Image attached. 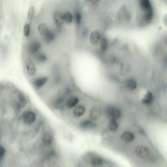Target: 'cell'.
Instances as JSON below:
<instances>
[{"mask_svg": "<svg viewBox=\"0 0 167 167\" xmlns=\"http://www.w3.org/2000/svg\"><path fill=\"white\" fill-rule=\"evenodd\" d=\"M78 102H79V99L78 97L75 96L70 97L67 101V106L69 108H73L77 106L78 103Z\"/></svg>", "mask_w": 167, "mask_h": 167, "instance_id": "obj_17", "label": "cell"}, {"mask_svg": "<svg viewBox=\"0 0 167 167\" xmlns=\"http://www.w3.org/2000/svg\"><path fill=\"white\" fill-rule=\"evenodd\" d=\"M90 164L92 167H102L103 165V159L99 156H94L91 159Z\"/></svg>", "mask_w": 167, "mask_h": 167, "instance_id": "obj_13", "label": "cell"}, {"mask_svg": "<svg viewBox=\"0 0 167 167\" xmlns=\"http://www.w3.org/2000/svg\"><path fill=\"white\" fill-rule=\"evenodd\" d=\"M121 139L127 143H131L135 138V135L132 132L130 131H125L122 133L121 136Z\"/></svg>", "mask_w": 167, "mask_h": 167, "instance_id": "obj_9", "label": "cell"}, {"mask_svg": "<svg viewBox=\"0 0 167 167\" xmlns=\"http://www.w3.org/2000/svg\"><path fill=\"white\" fill-rule=\"evenodd\" d=\"M86 108L84 106H79L76 107L75 108L74 110L73 111V115L75 117H82L85 113Z\"/></svg>", "mask_w": 167, "mask_h": 167, "instance_id": "obj_14", "label": "cell"}, {"mask_svg": "<svg viewBox=\"0 0 167 167\" xmlns=\"http://www.w3.org/2000/svg\"><path fill=\"white\" fill-rule=\"evenodd\" d=\"M153 96L152 93L148 91L144 95L143 98H142V103L145 105H149L153 101Z\"/></svg>", "mask_w": 167, "mask_h": 167, "instance_id": "obj_15", "label": "cell"}, {"mask_svg": "<svg viewBox=\"0 0 167 167\" xmlns=\"http://www.w3.org/2000/svg\"><path fill=\"white\" fill-rule=\"evenodd\" d=\"M41 48V44L38 41L34 40L32 41L28 46L29 52L32 54H37L39 52Z\"/></svg>", "mask_w": 167, "mask_h": 167, "instance_id": "obj_7", "label": "cell"}, {"mask_svg": "<svg viewBox=\"0 0 167 167\" xmlns=\"http://www.w3.org/2000/svg\"><path fill=\"white\" fill-rule=\"evenodd\" d=\"M54 20L56 24L58 25H61L64 22L62 19V14L59 12L55 13L54 15Z\"/></svg>", "mask_w": 167, "mask_h": 167, "instance_id": "obj_23", "label": "cell"}, {"mask_svg": "<svg viewBox=\"0 0 167 167\" xmlns=\"http://www.w3.org/2000/svg\"><path fill=\"white\" fill-rule=\"evenodd\" d=\"M6 151L5 149L3 146L0 145V160L4 158V156H5Z\"/></svg>", "mask_w": 167, "mask_h": 167, "instance_id": "obj_27", "label": "cell"}, {"mask_svg": "<svg viewBox=\"0 0 167 167\" xmlns=\"http://www.w3.org/2000/svg\"><path fill=\"white\" fill-rule=\"evenodd\" d=\"M78 127L81 130H89L94 128L95 124L92 121L89 120H85L79 123Z\"/></svg>", "mask_w": 167, "mask_h": 167, "instance_id": "obj_8", "label": "cell"}, {"mask_svg": "<svg viewBox=\"0 0 167 167\" xmlns=\"http://www.w3.org/2000/svg\"><path fill=\"white\" fill-rule=\"evenodd\" d=\"M38 31L42 37L44 38L46 41L50 42L54 39V33L49 30L48 26L44 23L39 24L37 27Z\"/></svg>", "mask_w": 167, "mask_h": 167, "instance_id": "obj_1", "label": "cell"}, {"mask_svg": "<svg viewBox=\"0 0 167 167\" xmlns=\"http://www.w3.org/2000/svg\"><path fill=\"white\" fill-rule=\"evenodd\" d=\"M37 118V116L32 111H26L23 113L22 116V119L24 123L28 125H30L34 123Z\"/></svg>", "mask_w": 167, "mask_h": 167, "instance_id": "obj_3", "label": "cell"}, {"mask_svg": "<svg viewBox=\"0 0 167 167\" xmlns=\"http://www.w3.org/2000/svg\"><path fill=\"white\" fill-rule=\"evenodd\" d=\"M26 68L29 75L33 76L37 72V69L35 64L33 60L28 58L25 61Z\"/></svg>", "mask_w": 167, "mask_h": 167, "instance_id": "obj_6", "label": "cell"}, {"mask_svg": "<svg viewBox=\"0 0 167 167\" xmlns=\"http://www.w3.org/2000/svg\"><path fill=\"white\" fill-rule=\"evenodd\" d=\"M75 19L77 23L78 24L80 23L81 20V16L79 13L77 12L75 13Z\"/></svg>", "mask_w": 167, "mask_h": 167, "instance_id": "obj_28", "label": "cell"}, {"mask_svg": "<svg viewBox=\"0 0 167 167\" xmlns=\"http://www.w3.org/2000/svg\"><path fill=\"white\" fill-rule=\"evenodd\" d=\"M48 78L46 77H40L33 81V85L36 88H40L47 83Z\"/></svg>", "mask_w": 167, "mask_h": 167, "instance_id": "obj_12", "label": "cell"}, {"mask_svg": "<svg viewBox=\"0 0 167 167\" xmlns=\"http://www.w3.org/2000/svg\"><path fill=\"white\" fill-rule=\"evenodd\" d=\"M36 59L38 62L43 63L47 61V57L45 54H37Z\"/></svg>", "mask_w": 167, "mask_h": 167, "instance_id": "obj_24", "label": "cell"}, {"mask_svg": "<svg viewBox=\"0 0 167 167\" xmlns=\"http://www.w3.org/2000/svg\"><path fill=\"white\" fill-rule=\"evenodd\" d=\"M102 114H103V110L102 107L99 106H94L91 108L90 111V117L92 121H96L100 118Z\"/></svg>", "mask_w": 167, "mask_h": 167, "instance_id": "obj_5", "label": "cell"}, {"mask_svg": "<svg viewBox=\"0 0 167 167\" xmlns=\"http://www.w3.org/2000/svg\"><path fill=\"white\" fill-rule=\"evenodd\" d=\"M34 12H35V9L33 6H31L29 9L28 11V15H27V18L29 20H31L33 19V17L34 16Z\"/></svg>", "mask_w": 167, "mask_h": 167, "instance_id": "obj_26", "label": "cell"}, {"mask_svg": "<svg viewBox=\"0 0 167 167\" xmlns=\"http://www.w3.org/2000/svg\"><path fill=\"white\" fill-rule=\"evenodd\" d=\"M101 38V35L99 32H98V30H94L91 33L90 41L92 45H95L100 41Z\"/></svg>", "mask_w": 167, "mask_h": 167, "instance_id": "obj_11", "label": "cell"}, {"mask_svg": "<svg viewBox=\"0 0 167 167\" xmlns=\"http://www.w3.org/2000/svg\"><path fill=\"white\" fill-rule=\"evenodd\" d=\"M42 142L46 146H50L53 144L54 141V136L50 132H46L42 137Z\"/></svg>", "mask_w": 167, "mask_h": 167, "instance_id": "obj_10", "label": "cell"}, {"mask_svg": "<svg viewBox=\"0 0 167 167\" xmlns=\"http://www.w3.org/2000/svg\"><path fill=\"white\" fill-rule=\"evenodd\" d=\"M140 6L144 10V9H148L152 6L150 1L148 0H141L139 1Z\"/></svg>", "mask_w": 167, "mask_h": 167, "instance_id": "obj_21", "label": "cell"}, {"mask_svg": "<svg viewBox=\"0 0 167 167\" xmlns=\"http://www.w3.org/2000/svg\"><path fill=\"white\" fill-rule=\"evenodd\" d=\"M126 86H127V88H128L129 89L131 90H135L136 88H137V82H136L134 79H128L126 82Z\"/></svg>", "mask_w": 167, "mask_h": 167, "instance_id": "obj_19", "label": "cell"}, {"mask_svg": "<svg viewBox=\"0 0 167 167\" xmlns=\"http://www.w3.org/2000/svg\"><path fill=\"white\" fill-rule=\"evenodd\" d=\"M100 47L102 50H106L108 47V42L107 39L105 37L101 38L100 40Z\"/></svg>", "mask_w": 167, "mask_h": 167, "instance_id": "obj_22", "label": "cell"}, {"mask_svg": "<svg viewBox=\"0 0 167 167\" xmlns=\"http://www.w3.org/2000/svg\"><path fill=\"white\" fill-rule=\"evenodd\" d=\"M144 19L147 22L152 20L153 17V11L152 7L144 9Z\"/></svg>", "mask_w": 167, "mask_h": 167, "instance_id": "obj_16", "label": "cell"}, {"mask_svg": "<svg viewBox=\"0 0 167 167\" xmlns=\"http://www.w3.org/2000/svg\"><path fill=\"white\" fill-rule=\"evenodd\" d=\"M30 25L28 24H26L24 26L23 29V33L25 37H28L30 33Z\"/></svg>", "mask_w": 167, "mask_h": 167, "instance_id": "obj_25", "label": "cell"}, {"mask_svg": "<svg viewBox=\"0 0 167 167\" xmlns=\"http://www.w3.org/2000/svg\"><path fill=\"white\" fill-rule=\"evenodd\" d=\"M118 123L117 121L113 120H110L108 123V129L111 132H115L118 130L119 128Z\"/></svg>", "mask_w": 167, "mask_h": 167, "instance_id": "obj_18", "label": "cell"}, {"mask_svg": "<svg viewBox=\"0 0 167 167\" xmlns=\"http://www.w3.org/2000/svg\"><path fill=\"white\" fill-rule=\"evenodd\" d=\"M62 19L63 21L67 23H71L73 20V16L69 12H66L62 14Z\"/></svg>", "mask_w": 167, "mask_h": 167, "instance_id": "obj_20", "label": "cell"}, {"mask_svg": "<svg viewBox=\"0 0 167 167\" xmlns=\"http://www.w3.org/2000/svg\"><path fill=\"white\" fill-rule=\"evenodd\" d=\"M134 152L136 155L141 158H146L151 154L150 148L144 146H139L136 147Z\"/></svg>", "mask_w": 167, "mask_h": 167, "instance_id": "obj_4", "label": "cell"}, {"mask_svg": "<svg viewBox=\"0 0 167 167\" xmlns=\"http://www.w3.org/2000/svg\"><path fill=\"white\" fill-rule=\"evenodd\" d=\"M106 115L110 120L118 121L122 117L121 111L116 107L109 106L107 107L106 110Z\"/></svg>", "mask_w": 167, "mask_h": 167, "instance_id": "obj_2", "label": "cell"}]
</instances>
